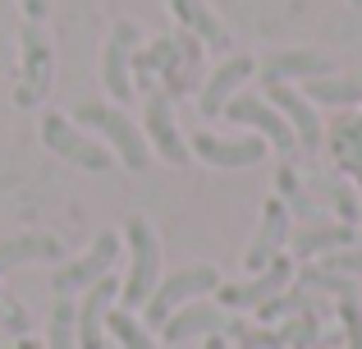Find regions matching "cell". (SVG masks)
<instances>
[{"label": "cell", "mask_w": 362, "mask_h": 349, "mask_svg": "<svg viewBox=\"0 0 362 349\" xmlns=\"http://www.w3.org/2000/svg\"><path fill=\"white\" fill-rule=\"evenodd\" d=\"M124 239H129L133 267H129V280L119 285V304L124 308H142L151 299V290H156V280H160V244H156L151 221H142V216H129Z\"/></svg>", "instance_id": "obj_1"}, {"label": "cell", "mask_w": 362, "mask_h": 349, "mask_svg": "<svg viewBox=\"0 0 362 349\" xmlns=\"http://www.w3.org/2000/svg\"><path fill=\"white\" fill-rule=\"evenodd\" d=\"M74 120L88 125V129H97V134L115 147V156L129 166V171H142V166H147V138H142V129L133 125L119 106H106V101H83V106L74 110Z\"/></svg>", "instance_id": "obj_2"}, {"label": "cell", "mask_w": 362, "mask_h": 349, "mask_svg": "<svg viewBox=\"0 0 362 349\" xmlns=\"http://www.w3.org/2000/svg\"><path fill=\"white\" fill-rule=\"evenodd\" d=\"M221 285V276H216V267H184V271H175V276H165V280H156V290H151V299H147V322L151 326H160L175 308H184V304H193L197 294H211V290Z\"/></svg>", "instance_id": "obj_3"}, {"label": "cell", "mask_w": 362, "mask_h": 349, "mask_svg": "<svg viewBox=\"0 0 362 349\" xmlns=\"http://www.w3.org/2000/svg\"><path fill=\"white\" fill-rule=\"evenodd\" d=\"M221 115H230L234 125H247L257 138H266V143H271L275 152H284V156L298 147V138H293V129L284 125V115H280V110H271L262 97H252V92H234V97L225 101Z\"/></svg>", "instance_id": "obj_4"}, {"label": "cell", "mask_w": 362, "mask_h": 349, "mask_svg": "<svg viewBox=\"0 0 362 349\" xmlns=\"http://www.w3.org/2000/svg\"><path fill=\"white\" fill-rule=\"evenodd\" d=\"M115 258H119V234H97V244H92L83 258H74L69 267H60L51 276V290L55 294H78V290H88V285H97L101 276H110V267H115Z\"/></svg>", "instance_id": "obj_5"}, {"label": "cell", "mask_w": 362, "mask_h": 349, "mask_svg": "<svg viewBox=\"0 0 362 349\" xmlns=\"http://www.w3.org/2000/svg\"><path fill=\"white\" fill-rule=\"evenodd\" d=\"M142 138H147V147L160 152V161H170V166L188 161V143H184V134H179V125H175L170 97L156 92V88L147 92V106H142Z\"/></svg>", "instance_id": "obj_6"}, {"label": "cell", "mask_w": 362, "mask_h": 349, "mask_svg": "<svg viewBox=\"0 0 362 349\" xmlns=\"http://www.w3.org/2000/svg\"><path fill=\"white\" fill-rule=\"evenodd\" d=\"M42 143L51 147L55 156L83 166V171H110V152L101 143H92L88 134H78V129H74L64 115H46L42 120Z\"/></svg>", "instance_id": "obj_7"}, {"label": "cell", "mask_w": 362, "mask_h": 349, "mask_svg": "<svg viewBox=\"0 0 362 349\" xmlns=\"http://www.w3.org/2000/svg\"><path fill=\"white\" fill-rule=\"evenodd\" d=\"M119 299L115 276H101L97 285H88L83 294V308H74V336H78V349H106V317Z\"/></svg>", "instance_id": "obj_8"}, {"label": "cell", "mask_w": 362, "mask_h": 349, "mask_svg": "<svg viewBox=\"0 0 362 349\" xmlns=\"http://www.w3.org/2000/svg\"><path fill=\"white\" fill-rule=\"evenodd\" d=\"M133 46H138V28L115 23V33H110V42H106V55H101V83H106V92L119 101V106L133 101V79H129Z\"/></svg>", "instance_id": "obj_9"}, {"label": "cell", "mask_w": 362, "mask_h": 349, "mask_svg": "<svg viewBox=\"0 0 362 349\" xmlns=\"http://www.w3.org/2000/svg\"><path fill=\"white\" fill-rule=\"evenodd\" d=\"M266 97H271V106L284 115V125L293 129L303 152H317L321 147V120H317V110H312V101L303 97L298 88H284V83H266Z\"/></svg>", "instance_id": "obj_10"}, {"label": "cell", "mask_w": 362, "mask_h": 349, "mask_svg": "<svg viewBox=\"0 0 362 349\" xmlns=\"http://www.w3.org/2000/svg\"><path fill=\"white\" fill-rule=\"evenodd\" d=\"M160 331H165L170 345H184V341H193V336L234 331V322H230V313H225L221 304H184V308H175V313L160 322Z\"/></svg>", "instance_id": "obj_11"}, {"label": "cell", "mask_w": 362, "mask_h": 349, "mask_svg": "<svg viewBox=\"0 0 362 349\" xmlns=\"http://www.w3.org/2000/svg\"><path fill=\"white\" fill-rule=\"evenodd\" d=\"M289 276H293V262L275 258L271 267L257 271L247 285H216V290H221V308H262V304H271V299L289 285Z\"/></svg>", "instance_id": "obj_12"}, {"label": "cell", "mask_w": 362, "mask_h": 349, "mask_svg": "<svg viewBox=\"0 0 362 349\" xmlns=\"http://www.w3.org/2000/svg\"><path fill=\"white\" fill-rule=\"evenodd\" d=\"M188 152H197L206 166H221V171H243V166H257L266 156V138H211L197 134L188 143Z\"/></svg>", "instance_id": "obj_13"}, {"label": "cell", "mask_w": 362, "mask_h": 349, "mask_svg": "<svg viewBox=\"0 0 362 349\" xmlns=\"http://www.w3.org/2000/svg\"><path fill=\"white\" fill-rule=\"evenodd\" d=\"M18 42H23V88H18V106H33V101H42L46 88H51V46H46V37H42L37 23H23Z\"/></svg>", "instance_id": "obj_14"}, {"label": "cell", "mask_w": 362, "mask_h": 349, "mask_svg": "<svg viewBox=\"0 0 362 349\" xmlns=\"http://www.w3.org/2000/svg\"><path fill=\"white\" fill-rule=\"evenodd\" d=\"M289 244V207L280 202V198H271L262 212V230H257L252 248H247V271H266L275 258H280V248Z\"/></svg>", "instance_id": "obj_15"}, {"label": "cell", "mask_w": 362, "mask_h": 349, "mask_svg": "<svg viewBox=\"0 0 362 349\" xmlns=\"http://www.w3.org/2000/svg\"><path fill=\"white\" fill-rule=\"evenodd\" d=\"M252 55H230L225 64H216V74L206 79V88H202V97H197V110L202 115H221L225 110V101L234 97V92L243 88L247 79H252Z\"/></svg>", "instance_id": "obj_16"}, {"label": "cell", "mask_w": 362, "mask_h": 349, "mask_svg": "<svg viewBox=\"0 0 362 349\" xmlns=\"http://www.w3.org/2000/svg\"><path fill=\"white\" fill-rule=\"evenodd\" d=\"M55 258H64L55 234H9V239H0V276L23 267V262H55Z\"/></svg>", "instance_id": "obj_17"}, {"label": "cell", "mask_w": 362, "mask_h": 349, "mask_svg": "<svg viewBox=\"0 0 362 349\" xmlns=\"http://www.w3.org/2000/svg\"><path fill=\"white\" fill-rule=\"evenodd\" d=\"M330 74V60L321 51H275L271 60L262 64V79L266 83H284V79H326Z\"/></svg>", "instance_id": "obj_18"}, {"label": "cell", "mask_w": 362, "mask_h": 349, "mask_svg": "<svg viewBox=\"0 0 362 349\" xmlns=\"http://www.w3.org/2000/svg\"><path fill=\"white\" fill-rule=\"evenodd\" d=\"M170 14L179 18V28L197 33L206 46H216V51H225V46H230V33L216 23V14L202 5V0H170Z\"/></svg>", "instance_id": "obj_19"}, {"label": "cell", "mask_w": 362, "mask_h": 349, "mask_svg": "<svg viewBox=\"0 0 362 349\" xmlns=\"http://www.w3.org/2000/svg\"><path fill=\"white\" fill-rule=\"evenodd\" d=\"M354 244V230L349 225H303L298 234L289 239L293 258H317V253H330V248H349Z\"/></svg>", "instance_id": "obj_20"}, {"label": "cell", "mask_w": 362, "mask_h": 349, "mask_svg": "<svg viewBox=\"0 0 362 349\" xmlns=\"http://www.w3.org/2000/svg\"><path fill=\"white\" fill-rule=\"evenodd\" d=\"M303 97L308 101H321V106H354L362 101V79H308V88H303Z\"/></svg>", "instance_id": "obj_21"}, {"label": "cell", "mask_w": 362, "mask_h": 349, "mask_svg": "<svg viewBox=\"0 0 362 349\" xmlns=\"http://www.w3.org/2000/svg\"><path fill=\"white\" fill-rule=\"evenodd\" d=\"M193 74H197V42H193V33H179L175 37V60L165 64V97L170 92H188Z\"/></svg>", "instance_id": "obj_22"}, {"label": "cell", "mask_w": 362, "mask_h": 349, "mask_svg": "<svg viewBox=\"0 0 362 349\" xmlns=\"http://www.w3.org/2000/svg\"><path fill=\"white\" fill-rule=\"evenodd\" d=\"M170 60H175V37H165V42H156L151 51H142L138 60H133V74H138L142 88H151V79H156V74H165Z\"/></svg>", "instance_id": "obj_23"}, {"label": "cell", "mask_w": 362, "mask_h": 349, "mask_svg": "<svg viewBox=\"0 0 362 349\" xmlns=\"http://www.w3.org/2000/svg\"><path fill=\"white\" fill-rule=\"evenodd\" d=\"M106 326L115 331V341H119L124 349H156V345H151V336L142 331L138 317H129V308H115V313L106 317Z\"/></svg>", "instance_id": "obj_24"}, {"label": "cell", "mask_w": 362, "mask_h": 349, "mask_svg": "<svg viewBox=\"0 0 362 349\" xmlns=\"http://www.w3.org/2000/svg\"><path fill=\"white\" fill-rule=\"evenodd\" d=\"M51 349H78V336H74V304L60 299L51 313Z\"/></svg>", "instance_id": "obj_25"}, {"label": "cell", "mask_w": 362, "mask_h": 349, "mask_svg": "<svg viewBox=\"0 0 362 349\" xmlns=\"http://www.w3.org/2000/svg\"><path fill=\"white\" fill-rule=\"evenodd\" d=\"M280 193L289 198V207H293V212H298L308 225H317V221H321V216H317V207H312L308 198H303V188H298V179H293V171H289V166L280 171Z\"/></svg>", "instance_id": "obj_26"}, {"label": "cell", "mask_w": 362, "mask_h": 349, "mask_svg": "<svg viewBox=\"0 0 362 349\" xmlns=\"http://www.w3.org/2000/svg\"><path fill=\"white\" fill-rule=\"evenodd\" d=\"M303 285L308 290H330V294H339V299L354 294V280L349 276H335V271H321V267H312L308 276H303Z\"/></svg>", "instance_id": "obj_27"}, {"label": "cell", "mask_w": 362, "mask_h": 349, "mask_svg": "<svg viewBox=\"0 0 362 349\" xmlns=\"http://www.w3.org/2000/svg\"><path fill=\"white\" fill-rule=\"evenodd\" d=\"M321 271H335V276H362V248H344L321 258Z\"/></svg>", "instance_id": "obj_28"}, {"label": "cell", "mask_w": 362, "mask_h": 349, "mask_svg": "<svg viewBox=\"0 0 362 349\" xmlns=\"http://www.w3.org/2000/svg\"><path fill=\"white\" fill-rule=\"evenodd\" d=\"M339 317H344V326H349V349H362V308H358L354 294L339 299Z\"/></svg>", "instance_id": "obj_29"}, {"label": "cell", "mask_w": 362, "mask_h": 349, "mask_svg": "<svg viewBox=\"0 0 362 349\" xmlns=\"http://www.w3.org/2000/svg\"><path fill=\"white\" fill-rule=\"evenodd\" d=\"M18 5H23L28 23H42V18H46V0H18Z\"/></svg>", "instance_id": "obj_30"}, {"label": "cell", "mask_w": 362, "mask_h": 349, "mask_svg": "<svg viewBox=\"0 0 362 349\" xmlns=\"http://www.w3.org/2000/svg\"><path fill=\"white\" fill-rule=\"evenodd\" d=\"M202 349H230V345H225V336H206V345Z\"/></svg>", "instance_id": "obj_31"}, {"label": "cell", "mask_w": 362, "mask_h": 349, "mask_svg": "<svg viewBox=\"0 0 362 349\" xmlns=\"http://www.w3.org/2000/svg\"><path fill=\"white\" fill-rule=\"evenodd\" d=\"M349 5H362V0H349Z\"/></svg>", "instance_id": "obj_32"}]
</instances>
